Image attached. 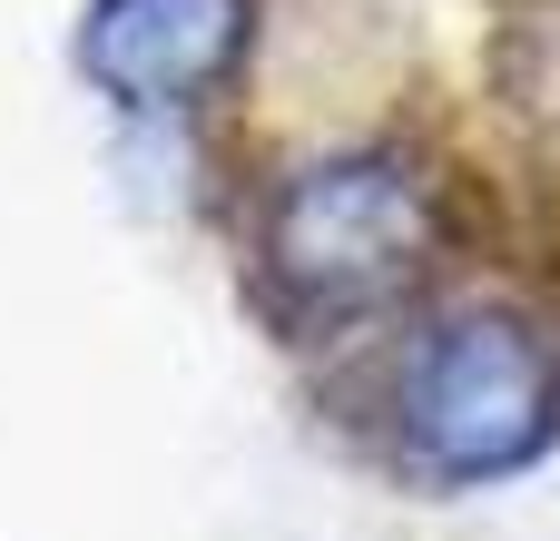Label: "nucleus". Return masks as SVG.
<instances>
[{"mask_svg":"<svg viewBox=\"0 0 560 541\" xmlns=\"http://www.w3.org/2000/svg\"><path fill=\"white\" fill-rule=\"evenodd\" d=\"M433 187L404 158H315L295 168L266 217H256V256H266V296L285 325H364L384 306H404L433 266Z\"/></svg>","mask_w":560,"mask_h":541,"instance_id":"obj_1","label":"nucleus"},{"mask_svg":"<svg viewBox=\"0 0 560 541\" xmlns=\"http://www.w3.org/2000/svg\"><path fill=\"white\" fill-rule=\"evenodd\" d=\"M394 434L433 483H502L560 434V355L502 306L443 315L394 375Z\"/></svg>","mask_w":560,"mask_h":541,"instance_id":"obj_2","label":"nucleus"},{"mask_svg":"<svg viewBox=\"0 0 560 541\" xmlns=\"http://www.w3.org/2000/svg\"><path fill=\"white\" fill-rule=\"evenodd\" d=\"M246 59V0H89L79 69L118 108H197Z\"/></svg>","mask_w":560,"mask_h":541,"instance_id":"obj_3","label":"nucleus"}]
</instances>
